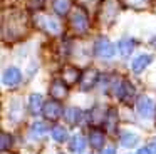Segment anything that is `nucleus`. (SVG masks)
<instances>
[{"label": "nucleus", "mask_w": 156, "mask_h": 154, "mask_svg": "<svg viewBox=\"0 0 156 154\" xmlns=\"http://www.w3.org/2000/svg\"><path fill=\"white\" fill-rule=\"evenodd\" d=\"M71 27L76 33H86L89 30V17L82 7H76L71 15Z\"/></svg>", "instance_id": "obj_1"}, {"label": "nucleus", "mask_w": 156, "mask_h": 154, "mask_svg": "<svg viewBox=\"0 0 156 154\" xmlns=\"http://www.w3.org/2000/svg\"><path fill=\"white\" fill-rule=\"evenodd\" d=\"M35 25L39 29H42L44 32L51 33V35H59L61 33V23L55 19H51V17H45V15L35 17Z\"/></svg>", "instance_id": "obj_2"}, {"label": "nucleus", "mask_w": 156, "mask_h": 154, "mask_svg": "<svg viewBox=\"0 0 156 154\" xmlns=\"http://www.w3.org/2000/svg\"><path fill=\"white\" fill-rule=\"evenodd\" d=\"M94 52H96V55L101 57V59H112L114 54H116V49L106 37H99L94 44Z\"/></svg>", "instance_id": "obj_3"}, {"label": "nucleus", "mask_w": 156, "mask_h": 154, "mask_svg": "<svg viewBox=\"0 0 156 154\" xmlns=\"http://www.w3.org/2000/svg\"><path fill=\"white\" fill-rule=\"evenodd\" d=\"M44 116H45V119H49V121H57L59 117L62 116V104L59 102L57 99H52V100H47V102L44 104Z\"/></svg>", "instance_id": "obj_4"}, {"label": "nucleus", "mask_w": 156, "mask_h": 154, "mask_svg": "<svg viewBox=\"0 0 156 154\" xmlns=\"http://www.w3.org/2000/svg\"><path fill=\"white\" fill-rule=\"evenodd\" d=\"M118 10L119 9H118L116 0H106V3L102 5V10H101V22L111 23L116 19V15H118Z\"/></svg>", "instance_id": "obj_5"}, {"label": "nucleus", "mask_w": 156, "mask_h": 154, "mask_svg": "<svg viewBox=\"0 0 156 154\" xmlns=\"http://www.w3.org/2000/svg\"><path fill=\"white\" fill-rule=\"evenodd\" d=\"M138 112L144 119H149V117L154 116V102H153V99H149L148 96L139 97L138 99Z\"/></svg>", "instance_id": "obj_6"}, {"label": "nucleus", "mask_w": 156, "mask_h": 154, "mask_svg": "<svg viewBox=\"0 0 156 154\" xmlns=\"http://www.w3.org/2000/svg\"><path fill=\"white\" fill-rule=\"evenodd\" d=\"M98 80H99V72L98 70L96 69H87L86 72H82L79 84H81L82 90H89V89H92V87L98 84Z\"/></svg>", "instance_id": "obj_7"}, {"label": "nucleus", "mask_w": 156, "mask_h": 154, "mask_svg": "<svg viewBox=\"0 0 156 154\" xmlns=\"http://www.w3.org/2000/svg\"><path fill=\"white\" fill-rule=\"evenodd\" d=\"M67 82L64 79H54L51 84V89H49V94H51L54 99H64L67 96Z\"/></svg>", "instance_id": "obj_8"}, {"label": "nucleus", "mask_w": 156, "mask_h": 154, "mask_svg": "<svg viewBox=\"0 0 156 154\" xmlns=\"http://www.w3.org/2000/svg\"><path fill=\"white\" fill-rule=\"evenodd\" d=\"M2 80H4V84L7 87H15V86H19L20 80H22V72L17 67H9V69H5Z\"/></svg>", "instance_id": "obj_9"}, {"label": "nucleus", "mask_w": 156, "mask_h": 154, "mask_svg": "<svg viewBox=\"0 0 156 154\" xmlns=\"http://www.w3.org/2000/svg\"><path fill=\"white\" fill-rule=\"evenodd\" d=\"M134 94H136L134 86H133L129 80H122L121 87H119V90H118V97H119V99H121L122 102H129V100L134 97Z\"/></svg>", "instance_id": "obj_10"}, {"label": "nucleus", "mask_w": 156, "mask_h": 154, "mask_svg": "<svg viewBox=\"0 0 156 154\" xmlns=\"http://www.w3.org/2000/svg\"><path fill=\"white\" fill-rule=\"evenodd\" d=\"M151 62H153V55H149V54H141V55H138L133 60V65H131L133 72H136V74L143 72Z\"/></svg>", "instance_id": "obj_11"}, {"label": "nucleus", "mask_w": 156, "mask_h": 154, "mask_svg": "<svg viewBox=\"0 0 156 154\" xmlns=\"http://www.w3.org/2000/svg\"><path fill=\"white\" fill-rule=\"evenodd\" d=\"M29 109H30V112L34 116H37V114H41L44 110V100H42L41 94H32L29 97Z\"/></svg>", "instance_id": "obj_12"}, {"label": "nucleus", "mask_w": 156, "mask_h": 154, "mask_svg": "<svg viewBox=\"0 0 156 154\" xmlns=\"http://www.w3.org/2000/svg\"><path fill=\"white\" fill-rule=\"evenodd\" d=\"M52 7H54V12L59 17L67 15V12L72 7V0H52Z\"/></svg>", "instance_id": "obj_13"}, {"label": "nucleus", "mask_w": 156, "mask_h": 154, "mask_svg": "<svg viewBox=\"0 0 156 154\" xmlns=\"http://www.w3.org/2000/svg\"><path fill=\"white\" fill-rule=\"evenodd\" d=\"M89 144L94 149H102V146H104V134H102V131L92 129L89 132Z\"/></svg>", "instance_id": "obj_14"}, {"label": "nucleus", "mask_w": 156, "mask_h": 154, "mask_svg": "<svg viewBox=\"0 0 156 154\" xmlns=\"http://www.w3.org/2000/svg\"><path fill=\"white\" fill-rule=\"evenodd\" d=\"M81 75L82 74L79 72V69H76V67H67V69L64 70V74H62V79L67 84H74V82H77V80H81Z\"/></svg>", "instance_id": "obj_15"}, {"label": "nucleus", "mask_w": 156, "mask_h": 154, "mask_svg": "<svg viewBox=\"0 0 156 154\" xmlns=\"http://www.w3.org/2000/svg\"><path fill=\"white\" fill-rule=\"evenodd\" d=\"M118 49H119V52H121L122 57H128L129 54L134 50V40L133 39H121L118 42Z\"/></svg>", "instance_id": "obj_16"}, {"label": "nucleus", "mask_w": 156, "mask_h": 154, "mask_svg": "<svg viewBox=\"0 0 156 154\" xmlns=\"http://www.w3.org/2000/svg\"><path fill=\"white\" fill-rule=\"evenodd\" d=\"M64 116H66V121H67L69 124H77L79 121H81V117H82V112H81V109H77V107H69V109L64 112Z\"/></svg>", "instance_id": "obj_17"}, {"label": "nucleus", "mask_w": 156, "mask_h": 154, "mask_svg": "<svg viewBox=\"0 0 156 154\" xmlns=\"http://www.w3.org/2000/svg\"><path fill=\"white\" fill-rule=\"evenodd\" d=\"M119 141L124 147H134L138 144V136L134 132H122L119 136Z\"/></svg>", "instance_id": "obj_18"}, {"label": "nucleus", "mask_w": 156, "mask_h": 154, "mask_svg": "<svg viewBox=\"0 0 156 154\" xmlns=\"http://www.w3.org/2000/svg\"><path fill=\"white\" fill-rule=\"evenodd\" d=\"M116 122H118V112H116L114 109H109L108 114H106L104 117V126L108 131H114V126Z\"/></svg>", "instance_id": "obj_19"}, {"label": "nucleus", "mask_w": 156, "mask_h": 154, "mask_svg": "<svg viewBox=\"0 0 156 154\" xmlns=\"http://www.w3.org/2000/svg\"><path fill=\"white\" fill-rule=\"evenodd\" d=\"M71 149L74 151V152H82V151L86 149V139L81 134H77V136H74L71 139Z\"/></svg>", "instance_id": "obj_20"}, {"label": "nucleus", "mask_w": 156, "mask_h": 154, "mask_svg": "<svg viewBox=\"0 0 156 154\" xmlns=\"http://www.w3.org/2000/svg\"><path fill=\"white\" fill-rule=\"evenodd\" d=\"M45 132H47V126H45L44 122H34L30 126V137L39 139V137H42Z\"/></svg>", "instance_id": "obj_21"}, {"label": "nucleus", "mask_w": 156, "mask_h": 154, "mask_svg": "<svg viewBox=\"0 0 156 154\" xmlns=\"http://www.w3.org/2000/svg\"><path fill=\"white\" fill-rule=\"evenodd\" d=\"M52 137L57 142H64V141H67V129L62 126H54L52 127Z\"/></svg>", "instance_id": "obj_22"}, {"label": "nucleus", "mask_w": 156, "mask_h": 154, "mask_svg": "<svg viewBox=\"0 0 156 154\" xmlns=\"http://www.w3.org/2000/svg\"><path fill=\"white\" fill-rule=\"evenodd\" d=\"M104 114L99 110V107H94L92 109V112H91V122L92 124H98V122H104Z\"/></svg>", "instance_id": "obj_23"}, {"label": "nucleus", "mask_w": 156, "mask_h": 154, "mask_svg": "<svg viewBox=\"0 0 156 154\" xmlns=\"http://www.w3.org/2000/svg\"><path fill=\"white\" fill-rule=\"evenodd\" d=\"M12 146V136L7 132H2V141H0V147H2V151H7L10 149Z\"/></svg>", "instance_id": "obj_24"}, {"label": "nucleus", "mask_w": 156, "mask_h": 154, "mask_svg": "<svg viewBox=\"0 0 156 154\" xmlns=\"http://www.w3.org/2000/svg\"><path fill=\"white\" fill-rule=\"evenodd\" d=\"M29 5L32 10H39L44 7V0H29Z\"/></svg>", "instance_id": "obj_25"}, {"label": "nucleus", "mask_w": 156, "mask_h": 154, "mask_svg": "<svg viewBox=\"0 0 156 154\" xmlns=\"http://www.w3.org/2000/svg\"><path fill=\"white\" fill-rule=\"evenodd\" d=\"M138 154H153V149L151 147H141V149L138 151Z\"/></svg>", "instance_id": "obj_26"}, {"label": "nucleus", "mask_w": 156, "mask_h": 154, "mask_svg": "<svg viewBox=\"0 0 156 154\" xmlns=\"http://www.w3.org/2000/svg\"><path fill=\"white\" fill-rule=\"evenodd\" d=\"M144 2H146V0H129V3H131V5H134V7H139V5H143Z\"/></svg>", "instance_id": "obj_27"}, {"label": "nucleus", "mask_w": 156, "mask_h": 154, "mask_svg": "<svg viewBox=\"0 0 156 154\" xmlns=\"http://www.w3.org/2000/svg\"><path fill=\"white\" fill-rule=\"evenodd\" d=\"M102 154H116V149L114 147H108V149L102 151Z\"/></svg>", "instance_id": "obj_28"}, {"label": "nucleus", "mask_w": 156, "mask_h": 154, "mask_svg": "<svg viewBox=\"0 0 156 154\" xmlns=\"http://www.w3.org/2000/svg\"><path fill=\"white\" fill-rule=\"evenodd\" d=\"M149 147H151V149H153V152H156V137H154V139L151 141V146H149Z\"/></svg>", "instance_id": "obj_29"}]
</instances>
